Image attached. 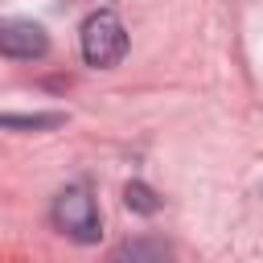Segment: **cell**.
Returning <instances> with one entry per match:
<instances>
[{
	"instance_id": "2",
	"label": "cell",
	"mask_w": 263,
	"mask_h": 263,
	"mask_svg": "<svg viewBox=\"0 0 263 263\" xmlns=\"http://www.w3.org/2000/svg\"><path fill=\"white\" fill-rule=\"evenodd\" d=\"M78 45H82L86 66H95V70L119 66L123 53H127V29H123L119 12H115V8H95V12L82 21Z\"/></svg>"
},
{
	"instance_id": "3",
	"label": "cell",
	"mask_w": 263,
	"mask_h": 263,
	"mask_svg": "<svg viewBox=\"0 0 263 263\" xmlns=\"http://www.w3.org/2000/svg\"><path fill=\"white\" fill-rule=\"evenodd\" d=\"M0 53L4 58H16V62H33V58H45L49 53V33L45 25L29 21V16H12L0 25Z\"/></svg>"
},
{
	"instance_id": "4",
	"label": "cell",
	"mask_w": 263,
	"mask_h": 263,
	"mask_svg": "<svg viewBox=\"0 0 263 263\" xmlns=\"http://www.w3.org/2000/svg\"><path fill=\"white\" fill-rule=\"evenodd\" d=\"M173 251L160 238H127L111 251V263H168Z\"/></svg>"
},
{
	"instance_id": "6",
	"label": "cell",
	"mask_w": 263,
	"mask_h": 263,
	"mask_svg": "<svg viewBox=\"0 0 263 263\" xmlns=\"http://www.w3.org/2000/svg\"><path fill=\"white\" fill-rule=\"evenodd\" d=\"M0 123H4V127H12V132H16V127H25V132H45V127L66 123V115H62V111H49V115H12V111H8Z\"/></svg>"
},
{
	"instance_id": "1",
	"label": "cell",
	"mask_w": 263,
	"mask_h": 263,
	"mask_svg": "<svg viewBox=\"0 0 263 263\" xmlns=\"http://www.w3.org/2000/svg\"><path fill=\"white\" fill-rule=\"evenodd\" d=\"M49 218H53V226H58L70 242H78V247H95V242L103 238L99 201H95L90 185H82V181L58 189V197H53V205H49Z\"/></svg>"
},
{
	"instance_id": "5",
	"label": "cell",
	"mask_w": 263,
	"mask_h": 263,
	"mask_svg": "<svg viewBox=\"0 0 263 263\" xmlns=\"http://www.w3.org/2000/svg\"><path fill=\"white\" fill-rule=\"evenodd\" d=\"M123 205L132 210V214H144V218H152V214H160V197H156V189L152 185H144V181H127L123 185Z\"/></svg>"
}]
</instances>
